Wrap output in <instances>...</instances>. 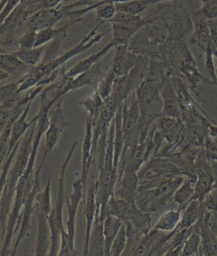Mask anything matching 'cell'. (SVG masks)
Segmentation results:
<instances>
[{
	"mask_svg": "<svg viewBox=\"0 0 217 256\" xmlns=\"http://www.w3.org/2000/svg\"><path fill=\"white\" fill-rule=\"evenodd\" d=\"M105 240L104 235V220L99 218V213H96L94 226L91 230L89 242H88V256H105Z\"/></svg>",
	"mask_w": 217,
	"mask_h": 256,
	"instance_id": "25",
	"label": "cell"
},
{
	"mask_svg": "<svg viewBox=\"0 0 217 256\" xmlns=\"http://www.w3.org/2000/svg\"><path fill=\"white\" fill-rule=\"evenodd\" d=\"M125 224H126V231H127V247L122 256H135V253L140 244L141 240L146 234L130 222H125Z\"/></svg>",
	"mask_w": 217,
	"mask_h": 256,
	"instance_id": "35",
	"label": "cell"
},
{
	"mask_svg": "<svg viewBox=\"0 0 217 256\" xmlns=\"http://www.w3.org/2000/svg\"><path fill=\"white\" fill-rule=\"evenodd\" d=\"M154 4V0H132L126 3L116 4V7L119 12H125L132 14H141L148 7Z\"/></svg>",
	"mask_w": 217,
	"mask_h": 256,
	"instance_id": "36",
	"label": "cell"
},
{
	"mask_svg": "<svg viewBox=\"0 0 217 256\" xmlns=\"http://www.w3.org/2000/svg\"><path fill=\"white\" fill-rule=\"evenodd\" d=\"M203 149L207 158L211 161L217 162V144L214 142L212 137H206L203 144Z\"/></svg>",
	"mask_w": 217,
	"mask_h": 256,
	"instance_id": "46",
	"label": "cell"
},
{
	"mask_svg": "<svg viewBox=\"0 0 217 256\" xmlns=\"http://www.w3.org/2000/svg\"><path fill=\"white\" fill-rule=\"evenodd\" d=\"M194 180L186 178L181 186L175 191L173 202L178 206V209L180 210H184L185 207L192 200L194 194Z\"/></svg>",
	"mask_w": 217,
	"mask_h": 256,
	"instance_id": "32",
	"label": "cell"
},
{
	"mask_svg": "<svg viewBox=\"0 0 217 256\" xmlns=\"http://www.w3.org/2000/svg\"><path fill=\"white\" fill-rule=\"evenodd\" d=\"M19 92V83L10 82L8 84H1L0 88V108H14L22 101Z\"/></svg>",
	"mask_w": 217,
	"mask_h": 256,
	"instance_id": "26",
	"label": "cell"
},
{
	"mask_svg": "<svg viewBox=\"0 0 217 256\" xmlns=\"http://www.w3.org/2000/svg\"><path fill=\"white\" fill-rule=\"evenodd\" d=\"M78 146V142L75 140L66 155V159L61 166V172L57 182V196L55 206H53L52 210L49 216L50 230H51V244H50L49 256H59L61 250V234L66 231L64 226L63 209L66 204V175L67 166L72 160L75 150Z\"/></svg>",
	"mask_w": 217,
	"mask_h": 256,
	"instance_id": "5",
	"label": "cell"
},
{
	"mask_svg": "<svg viewBox=\"0 0 217 256\" xmlns=\"http://www.w3.org/2000/svg\"><path fill=\"white\" fill-rule=\"evenodd\" d=\"M209 228L211 229V231L214 232V234L215 235L217 238V222L212 215L210 216V219H209Z\"/></svg>",
	"mask_w": 217,
	"mask_h": 256,
	"instance_id": "49",
	"label": "cell"
},
{
	"mask_svg": "<svg viewBox=\"0 0 217 256\" xmlns=\"http://www.w3.org/2000/svg\"><path fill=\"white\" fill-rule=\"evenodd\" d=\"M211 215V212H205L200 218L199 256H217V238L209 228V219Z\"/></svg>",
	"mask_w": 217,
	"mask_h": 256,
	"instance_id": "24",
	"label": "cell"
},
{
	"mask_svg": "<svg viewBox=\"0 0 217 256\" xmlns=\"http://www.w3.org/2000/svg\"><path fill=\"white\" fill-rule=\"evenodd\" d=\"M182 210L180 209L175 210H166L160 216L159 220L152 229L159 230V231L165 232H170L174 231L177 228L180 222H181Z\"/></svg>",
	"mask_w": 217,
	"mask_h": 256,
	"instance_id": "31",
	"label": "cell"
},
{
	"mask_svg": "<svg viewBox=\"0 0 217 256\" xmlns=\"http://www.w3.org/2000/svg\"><path fill=\"white\" fill-rule=\"evenodd\" d=\"M188 12L193 26L191 42L198 46L201 52L204 54L211 44L208 20L203 16L200 8L194 10H188Z\"/></svg>",
	"mask_w": 217,
	"mask_h": 256,
	"instance_id": "14",
	"label": "cell"
},
{
	"mask_svg": "<svg viewBox=\"0 0 217 256\" xmlns=\"http://www.w3.org/2000/svg\"><path fill=\"white\" fill-rule=\"evenodd\" d=\"M0 68L1 71L11 76L19 73L20 71L25 70L28 72L31 67L23 63L22 60L13 54L12 52H6L4 48H2L0 54Z\"/></svg>",
	"mask_w": 217,
	"mask_h": 256,
	"instance_id": "28",
	"label": "cell"
},
{
	"mask_svg": "<svg viewBox=\"0 0 217 256\" xmlns=\"http://www.w3.org/2000/svg\"><path fill=\"white\" fill-rule=\"evenodd\" d=\"M186 36L183 34L168 30L167 38L159 50V57L165 64L170 76H177L183 80L188 84L191 92L198 96L201 83L204 82L211 84V82L204 78L198 71Z\"/></svg>",
	"mask_w": 217,
	"mask_h": 256,
	"instance_id": "2",
	"label": "cell"
},
{
	"mask_svg": "<svg viewBox=\"0 0 217 256\" xmlns=\"http://www.w3.org/2000/svg\"><path fill=\"white\" fill-rule=\"evenodd\" d=\"M124 222L115 216L107 214L104 221V235L105 240V256H110V248L112 246L113 241L118 234L121 230Z\"/></svg>",
	"mask_w": 217,
	"mask_h": 256,
	"instance_id": "30",
	"label": "cell"
},
{
	"mask_svg": "<svg viewBox=\"0 0 217 256\" xmlns=\"http://www.w3.org/2000/svg\"><path fill=\"white\" fill-rule=\"evenodd\" d=\"M94 10L96 14L97 20L99 22L102 20V22H109L117 13L116 4H103L95 7Z\"/></svg>",
	"mask_w": 217,
	"mask_h": 256,
	"instance_id": "41",
	"label": "cell"
},
{
	"mask_svg": "<svg viewBox=\"0 0 217 256\" xmlns=\"http://www.w3.org/2000/svg\"><path fill=\"white\" fill-rule=\"evenodd\" d=\"M44 165V162H41V164L37 169V171L35 172V184H34L33 188L28 192V196L26 199L25 204H24L23 210H22V222H21V226H20L19 234L17 236V240L15 241L14 246L12 248V253H11L12 256L17 254V251L19 248L20 244L22 242V240L25 238L30 230L32 216L34 214V204H35L37 194L41 190L40 174H41Z\"/></svg>",
	"mask_w": 217,
	"mask_h": 256,
	"instance_id": "11",
	"label": "cell"
},
{
	"mask_svg": "<svg viewBox=\"0 0 217 256\" xmlns=\"http://www.w3.org/2000/svg\"><path fill=\"white\" fill-rule=\"evenodd\" d=\"M33 102L31 101L27 105L25 110L23 111L22 115L18 118V120L16 121V123L13 126L12 132H11V140H10V148H9L8 153L6 155V158L11 155L13 150H14V148L17 146V144H19L22 138L25 136L26 133L28 132V130L34 124L37 123L38 120H39V117L35 116L31 121H29V122L28 121V114H29V112H30L31 106H32Z\"/></svg>",
	"mask_w": 217,
	"mask_h": 256,
	"instance_id": "23",
	"label": "cell"
},
{
	"mask_svg": "<svg viewBox=\"0 0 217 256\" xmlns=\"http://www.w3.org/2000/svg\"><path fill=\"white\" fill-rule=\"evenodd\" d=\"M211 42L217 48V19L208 20Z\"/></svg>",
	"mask_w": 217,
	"mask_h": 256,
	"instance_id": "48",
	"label": "cell"
},
{
	"mask_svg": "<svg viewBox=\"0 0 217 256\" xmlns=\"http://www.w3.org/2000/svg\"><path fill=\"white\" fill-rule=\"evenodd\" d=\"M78 105L84 108L88 114L87 118H90L94 123L101 114L102 110L105 106V100L102 98L99 92L95 90L92 95L80 100Z\"/></svg>",
	"mask_w": 217,
	"mask_h": 256,
	"instance_id": "27",
	"label": "cell"
},
{
	"mask_svg": "<svg viewBox=\"0 0 217 256\" xmlns=\"http://www.w3.org/2000/svg\"><path fill=\"white\" fill-rule=\"evenodd\" d=\"M116 48L110 70L114 72L116 76H123L134 68L140 54H136L130 51L128 45H119Z\"/></svg>",
	"mask_w": 217,
	"mask_h": 256,
	"instance_id": "15",
	"label": "cell"
},
{
	"mask_svg": "<svg viewBox=\"0 0 217 256\" xmlns=\"http://www.w3.org/2000/svg\"><path fill=\"white\" fill-rule=\"evenodd\" d=\"M86 188L83 186L81 177L72 182V192L66 196V204L67 208V219H66V230L70 236L73 248L75 247V238H76V220H77V212L81 202H84L86 197Z\"/></svg>",
	"mask_w": 217,
	"mask_h": 256,
	"instance_id": "12",
	"label": "cell"
},
{
	"mask_svg": "<svg viewBox=\"0 0 217 256\" xmlns=\"http://www.w3.org/2000/svg\"><path fill=\"white\" fill-rule=\"evenodd\" d=\"M64 0H38L36 10H41L44 8H56L61 6Z\"/></svg>",
	"mask_w": 217,
	"mask_h": 256,
	"instance_id": "47",
	"label": "cell"
},
{
	"mask_svg": "<svg viewBox=\"0 0 217 256\" xmlns=\"http://www.w3.org/2000/svg\"><path fill=\"white\" fill-rule=\"evenodd\" d=\"M38 0H24L6 17L1 24V46L19 44L20 39L26 30V25L31 16L36 10Z\"/></svg>",
	"mask_w": 217,
	"mask_h": 256,
	"instance_id": "7",
	"label": "cell"
},
{
	"mask_svg": "<svg viewBox=\"0 0 217 256\" xmlns=\"http://www.w3.org/2000/svg\"><path fill=\"white\" fill-rule=\"evenodd\" d=\"M116 184H118V188L114 192L115 196L127 202H137L139 186L138 174L125 172L117 178Z\"/></svg>",
	"mask_w": 217,
	"mask_h": 256,
	"instance_id": "20",
	"label": "cell"
},
{
	"mask_svg": "<svg viewBox=\"0 0 217 256\" xmlns=\"http://www.w3.org/2000/svg\"><path fill=\"white\" fill-rule=\"evenodd\" d=\"M38 30L33 28H26L25 32L20 39V48H33L36 45Z\"/></svg>",
	"mask_w": 217,
	"mask_h": 256,
	"instance_id": "42",
	"label": "cell"
},
{
	"mask_svg": "<svg viewBox=\"0 0 217 256\" xmlns=\"http://www.w3.org/2000/svg\"><path fill=\"white\" fill-rule=\"evenodd\" d=\"M127 237L126 231V224L124 222L119 231L118 234L112 242L110 248V256H121L127 247Z\"/></svg>",
	"mask_w": 217,
	"mask_h": 256,
	"instance_id": "40",
	"label": "cell"
},
{
	"mask_svg": "<svg viewBox=\"0 0 217 256\" xmlns=\"http://www.w3.org/2000/svg\"><path fill=\"white\" fill-rule=\"evenodd\" d=\"M96 180L92 178V182L86 192L84 204V216H85V244L83 248V256H88V242L90 238L91 230L94 226V220L96 216L97 200H96Z\"/></svg>",
	"mask_w": 217,
	"mask_h": 256,
	"instance_id": "16",
	"label": "cell"
},
{
	"mask_svg": "<svg viewBox=\"0 0 217 256\" xmlns=\"http://www.w3.org/2000/svg\"><path fill=\"white\" fill-rule=\"evenodd\" d=\"M132 0H99L96 3L92 4V6H87V7H83V8H76L73 10L68 11L66 13V17H68L71 19V20H77L83 19V16L88 14V12L94 10V8L97 6L103 4H119V3H126V2H129Z\"/></svg>",
	"mask_w": 217,
	"mask_h": 256,
	"instance_id": "38",
	"label": "cell"
},
{
	"mask_svg": "<svg viewBox=\"0 0 217 256\" xmlns=\"http://www.w3.org/2000/svg\"><path fill=\"white\" fill-rule=\"evenodd\" d=\"M209 136L212 138H217V126L210 124L209 126Z\"/></svg>",
	"mask_w": 217,
	"mask_h": 256,
	"instance_id": "50",
	"label": "cell"
},
{
	"mask_svg": "<svg viewBox=\"0 0 217 256\" xmlns=\"http://www.w3.org/2000/svg\"><path fill=\"white\" fill-rule=\"evenodd\" d=\"M149 57L148 55H141L138 63L129 73L123 76L117 77L115 80L112 93L110 98L105 100L116 109H118L127 100L131 93L138 89L143 82L148 70Z\"/></svg>",
	"mask_w": 217,
	"mask_h": 256,
	"instance_id": "8",
	"label": "cell"
},
{
	"mask_svg": "<svg viewBox=\"0 0 217 256\" xmlns=\"http://www.w3.org/2000/svg\"><path fill=\"white\" fill-rule=\"evenodd\" d=\"M47 46H34L33 48H20L12 52L13 54L16 55L17 58H19L23 63L28 64L29 67H34L40 64L43 58H44V54L46 51Z\"/></svg>",
	"mask_w": 217,
	"mask_h": 256,
	"instance_id": "33",
	"label": "cell"
},
{
	"mask_svg": "<svg viewBox=\"0 0 217 256\" xmlns=\"http://www.w3.org/2000/svg\"><path fill=\"white\" fill-rule=\"evenodd\" d=\"M160 92L163 100V116L181 120L182 110L181 104L170 77L163 84Z\"/></svg>",
	"mask_w": 217,
	"mask_h": 256,
	"instance_id": "18",
	"label": "cell"
},
{
	"mask_svg": "<svg viewBox=\"0 0 217 256\" xmlns=\"http://www.w3.org/2000/svg\"><path fill=\"white\" fill-rule=\"evenodd\" d=\"M186 178L183 176H175L168 178L156 186L153 190L149 191L151 196L149 198L150 206L148 209L156 212V210L163 207L170 199H173L175 191L181 186Z\"/></svg>",
	"mask_w": 217,
	"mask_h": 256,
	"instance_id": "13",
	"label": "cell"
},
{
	"mask_svg": "<svg viewBox=\"0 0 217 256\" xmlns=\"http://www.w3.org/2000/svg\"><path fill=\"white\" fill-rule=\"evenodd\" d=\"M66 98H61L57 102L55 108H51L49 112L50 117V126L47 131L45 132V146H44V155L42 162L45 164L48 156L52 152L54 148L58 143L61 134L63 133L65 128L73 124L69 123L65 118L63 111V102Z\"/></svg>",
	"mask_w": 217,
	"mask_h": 256,
	"instance_id": "10",
	"label": "cell"
},
{
	"mask_svg": "<svg viewBox=\"0 0 217 256\" xmlns=\"http://www.w3.org/2000/svg\"><path fill=\"white\" fill-rule=\"evenodd\" d=\"M200 228V226H199ZM199 228L196 229L195 231L187 238L183 244V248L181 251V256H199L200 250L201 236Z\"/></svg>",
	"mask_w": 217,
	"mask_h": 256,
	"instance_id": "37",
	"label": "cell"
},
{
	"mask_svg": "<svg viewBox=\"0 0 217 256\" xmlns=\"http://www.w3.org/2000/svg\"><path fill=\"white\" fill-rule=\"evenodd\" d=\"M105 22H99L88 35H86L76 46L72 48L69 51L64 52L54 60L45 61L42 60L39 64L29 70L21 79L19 83V92L23 93L28 89L38 86H46L58 79L63 67L66 62L72 58L84 52L94 44H99L102 38L107 34L108 32L98 33L99 28L105 24Z\"/></svg>",
	"mask_w": 217,
	"mask_h": 256,
	"instance_id": "3",
	"label": "cell"
},
{
	"mask_svg": "<svg viewBox=\"0 0 217 256\" xmlns=\"http://www.w3.org/2000/svg\"><path fill=\"white\" fill-rule=\"evenodd\" d=\"M39 118L37 123V130L33 142V150L31 153L30 159L28 162V168L22 177L20 178L17 182L16 193H15L14 202L12 204L11 212L9 215L7 225H6V235L3 240L1 241L2 246L0 248V256H11L12 250L11 244L13 237L16 234L22 222V209L25 204L26 199L28 196L29 191L33 188L35 184V174H34V166L36 162L37 155L39 152V144L41 142L42 137L45 134L50 126V117L49 112H45L41 115H38Z\"/></svg>",
	"mask_w": 217,
	"mask_h": 256,
	"instance_id": "1",
	"label": "cell"
},
{
	"mask_svg": "<svg viewBox=\"0 0 217 256\" xmlns=\"http://www.w3.org/2000/svg\"><path fill=\"white\" fill-rule=\"evenodd\" d=\"M213 140H214V142L217 144V138H213Z\"/></svg>",
	"mask_w": 217,
	"mask_h": 256,
	"instance_id": "52",
	"label": "cell"
},
{
	"mask_svg": "<svg viewBox=\"0 0 217 256\" xmlns=\"http://www.w3.org/2000/svg\"><path fill=\"white\" fill-rule=\"evenodd\" d=\"M93 136H94V123L90 118H87L85 133H84L83 140L82 174L80 176L85 188H87V181H88L89 169L94 164V156L93 155Z\"/></svg>",
	"mask_w": 217,
	"mask_h": 256,
	"instance_id": "19",
	"label": "cell"
},
{
	"mask_svg": "<svg viewBox=\"0 0 217 256\" xmlns=\"http://www.w3.org/2000/svg\"><path fill=\"white\" fill-rule=\"evenodd\" d=\"M23 1L24 0H1V22H3L6 17Z\"/></svg>",
	"mask_w": 217,
	"mask_h": 256,
	"instance_id": "44",
	"label": "cell"
},
{
	"mask_svg": "<svg viewBox=\"0 0 217 256\" xmlns=\"http://www.w3.org/2000/svg\"><path fill=\"white\" fill-rule=\"evenodd\" d=\"M111 38L117 42V45H128L130 41L140 30L132 26L119 23H111Z\"/></svg>",
	"mask_w": 217,
	"mask_h": 256,
	"instance_id": "34",
	"label": "cell"
},
{
	"mask_svg": "<svg viewBox=\"0 0 217 256\" xmlns=\"http://www.w3.org/2000/svg\"><path fill=\"white\" fill-rule=\"evenodd\" d=\"M204 209L209 212H217V187L212 188L202 202Z\"/></svg>",
	"mask_w": 217,
	"mask_h": 256,
	"instance_id": "43",
	"label": "cell"
},
{
	"mask_svg": "<svg viewBox=\"0 0 217 256\" xmlns=\"http://www.w3.org/2000/svg\"><path fill=\"white\" fill-rule=\"evenodd\" d=\"M38 123V122H37ZM37 123L34 124L24 137L22 138L19 149L16 156V161L12 164L6 182L1 186V200H0V222H1V241L6 235V225L9 215L11 212L14 200L17 182L28 168L31 153L33 150V142L37 130Z\"/></svg>",
	"mask_w": 217,
	"mask_h": 256,
	"instance_id": "4",
	"label": "cell"
},
{
	"mask_svg": "<svg viewBox=\"0 0 217 256\" xmlns=\"http://www.w3.org/2000/svg\"><path fill=\"white\" fill-rule=\"evenodd\" d=\"M154 4L157 3H159V2H165V1H168V0H154Z\"/></svg>",
	"mask_w": 217,
	"mask_h": 256,
	"instance_id": "51",
	"label": "cell"
},
{
	"mask_svg": "<svg viewBox=\"0 0 217 256\" xmlns=\"http://www.w3.org/2000/svg\"><path fill=\"white\" fill-rule=\"evenodd\" d=\"M116 78L117 76L114 74V72L109 70L107 73H105V76L101 80V82H99V84H98L96 90L99 92L102 98L104 99L105 101L107 100L111 95Z\"/></svg>",
	"mask_w": 217,
	"mask_h": 256,
	"instance_id": "39",
	"label": "cell"
},
{
	"mask_svg": "<svg viewBox=\"0 0 217 256\" xmlns=\"http://www.w3.org/2000/svg\"><path fill=\"white\" fill-rule=\"evenodd\" d=\"M98 1L99 0H64V2H72V3L67 4V6H62V10H63L64 13H65V17H66V12H68V11L92 6Z\"/></svg>",
	"mask_w": 217,
	"mask_h": 256,
	"instance_id": "45",
	"label": "cell"
},
{
	"mask_svg": "<svg viewBox=\"0 0 217 256\" xmlns=\"http://www.w3.org/2000/svg\"><path fill=\"white\" fill-rule=\"evenodd\" d=\"M83 19L77 20H71L70 23L64 26L62 28H50L39 30L37 36L36 45L35 46H45L50 42L55 41L56 39L61 38L64 36L67 35V30L70 26L76 25L79 22H83Z\"/></svg>",
	"mask_w": 217,
	"mask_h": 256,
	"instance_id": "29",
	"label": "cell"
},
{
	"mask_svg": "<svg viewBox=\"0 0 217 256\" xmlns=\"http://www.w3.org/2000/svg\"><path fill=\"white\" fill-rule=\"evenodd\" d=\"M216 78H217V68H216ZM216 88H217V84H216Z\"/></svg>",
	"mask_w": 217,
	"mask_h": 256,
	"instance_id": "53",
	"label": "cell"
},
{
	"mask_svg": "<svg viewBox=\"0 0 217 256\" xmlns=\"http://www.w3.org/2000/svg\"><path fill=\"white\" fill-rule=\"evenodd\" d=\"M117 46H118L117 42L110 36L107 42L102 46L100 50L76 64L73 67L66 71V74L70 77H76L79 76V74H83L86 71L90 70L96 64L99 63L100 60L105 57V55L107 54L108 52H110L113 48Z\"/></svg>",
	"mask_w": 217,
	"mask_h": 256,
	"instance_id": "21",
	"label": "cell"
},
{
	"mask_svg": "<svg viewBox=\"0 0 217 256\" xmlns=\"http://www.w3.org/2000/svg\"><path fill=\"white\" fill-rule=\"evenodd\" d=\"M51 180L52 175L50 174L44 190H41L37 194L34 204V214L36 215L38 222L36 248L34 253L35 256H49L50 252L51 230L49 216L53 208L51 202Z\"/></svg>",
	"mask_w": 217,
	"mask_h": 256,
	"instance_id": "6",
	"label": "cell"
},
{
	"mask_svg": "<svg viewBox=\"0 0 217 256\" xmlns=\"http://www.w3.org/2000/svg\"><path fill=\"white\" fill-rule=\"evenodd\" d=\"M184 126L182 120L161 116L157 120L156 131L171 146L181 136Z\"/></svg>",
	"mask_w": 217,
	"mask_h": 256,
	"instance_id": "22",
	"label": "cell"
},
{
	"mask_svg": "<svg viewBox=\"0 0 217 256\" xmlns=\"http://www.w3.org/2000/svg\"><path fill=\"white\" fill-rule=\"evenodd\" d=\"M64 17L65 13L62 10V4L56 8H44L31 16L27 22L26 28H33L39 32L46 28H54V26Z\"/></svg>",
	"mask_w": 217,
	"mask_h": 256,
	"instance_id": "17",
	"label": "cell"
},
{
	"mask_svg": "<svg viewBox=\"0 0 217 256\" xmlns=\"http://www.w3.org/2000/svg\"><path fill=\"white\" fill-rule=\"evenodd\" d=\"M106 212L120 218L124 222L132 224L144 234H148L152 228L150 214L142 210L137 202H127L113 194L108 202Z\"/></svg>",
	"mask_w": 217,
	"mask_h": 256,
	"instance_id": "9",
	"label": "cell"
}]
</instances>
